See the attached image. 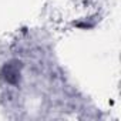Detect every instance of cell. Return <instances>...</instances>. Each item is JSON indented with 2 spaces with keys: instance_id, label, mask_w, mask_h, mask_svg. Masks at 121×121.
I'll use <instances>...</instances> for the list:
<instances>
[{
  "instance_id": "6da1fadb",
  "label": "cell",
  "mask_w": 121,
  "mask_h": 121,
  "mask_svg": "<svg viewBox=\"0 0 121 121\" xmlns=\"http://www.w3.org/2000/svg\"><path fill=\"white\" fill-rule=\"evenodd\" d=\"M2 76L7 83L16 84L20 78V66H19V63H16V61L7 63L2 70Z\"/></svg>"
}]
</instances>
